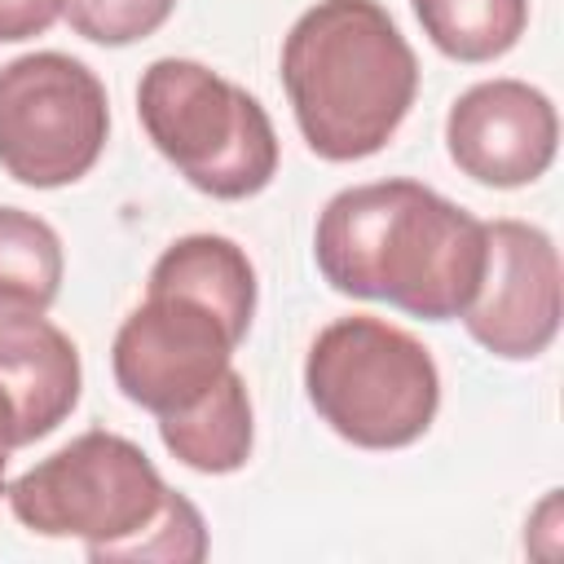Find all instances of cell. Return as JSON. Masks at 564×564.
Instances as JSON below:
<instances>
[{"label":"cell","instance_id":"obj_1","mask_svg":"<svg viewBox=\"0 0 564 564\" xmlns=\"http://www.w3.org/2000/svg\"><path fill=\"white\" fill-rule=\"evenodd\" d=\"M485 251V220L410 176L339 189L313 229V260L330 291L383 300L423 322L467 313Z\"/></svg>","mask_w":564,"mask_h":564},{"label":"cell","instance_id":"obj_2","mask_svg":"<svg viewBox=\"0 0 564 564\" xmlns=\"http://www.w3.org/2000/svg\"><path fill=\"white\" fill-rule=\"evenodd\" d=\"M282 88L326 163L379 154L419 97V57L379 0H317L282 40Z\"/></svg>","mask_w":564,"mask_h":564},{"label":"cell","instance_id":"obj_3","mask_svg":"<svg viewBox=\"0 0 564 564\" xmlns=\"http://www.w3.org/2000/svg\"><path fill=\"white\" fill-rule=\"evenodd\" d=\"M137 119L150 145L207 198H251L278 176V132L256 93L194 57L141 70Z\"/></svg>","mask_w":564,"mask_h":564},{"label":"cell","instance_id":"obj_4","mask_svg":"<svg viewBox=\"0 0 564 564\" xmlns=\"http://www.w3.org/2000/svg\"><path fill=\"white\" fill-rule=\"evenodd\" d=\"M317 419L357 449H405L441 410V370L410 330L352 313L322 326L304 357Z\"/></svg>","mask_w":564,"mask_h":564},{"label":"cell","instance_id":"obj_5","mask_svg":"<svg viewBox=\"0 0 564 564\" xmlns=\"http://www.w3.org/2000/svg\"><path fill=\"white\" fill-rule=\"evenodd\" d=\"M167 494V480L137 441L93 427L9 480L4 502L35 538H75L88 560H101L110 546L137 538L163 511Z\"/></svg>","mask_w":564,"mask_h":564},{"label":"cell","instance_id":"obj_6","mask_svg":"<svg viewBox=\"0 0 564 564\" xmlns=\"http://www.w3.org/2000/svg\"><path fill=\"white\" fill-rule=\"evenodd\" d=\"M110 137V97L93 66L44 48L0 66V167L31 189L84 181Z\"/></svg>","mask_w":564,"mask_h":564},{"label":"cell","instance_id":"obj_7","mask_svg":"<svg viewBox=\"0 0 564 564\" xmlns=\"http://www.w3.org/2000/svg\"><path fill=\"white\" fill-rule=\"evenodd\" d=\"M247 335L207 300L145 286V300L119 322L110 370L119 392L154 419L194 405L229 366Z\"/></svg>","mask_w":564,"mask_h":564},{"label":"cell","instance_id":"obj_8","mask_svg":"<svg viewBox=\"0 0 564 564\" xmlns=\"http://www.w3.org/2000/svg\"><path fill=\"white\" fill-rule=\"evenodd\" d=\"M485 273L463 313L467 335L502 357L533 361L560 335V251L555 238L529 220H485Z\"/></svg>","mask_w":564,"mask_h":564},{"label":"cell","instance_id":"obj_9","mask_svg":"<svg viewBox=\"0 0 564 564\" xmlns=\"http://www.w3.org/2000/svg\"><path fill=\"white\" fill-rule=\"evenodd\" d=\"M445 150L463 176L489 189H520L546 176L560 150L555 101L511 75L480 79L445 115Z\"/></svg>","mask_w":564,"mask_h":564},{"label":"cell","instance_id":"obj_10","mask_svg":"<svg viewBox=\"0 0 564 564\" xmlns=\"http://www.w3.org/2000/svg\"><path fill=\"white\" fill-rule=\"evenodd\" d=\"M84 366L75 339L44 313H0V392L13 405L22 445L57 432L79 405Z\"/></svg>","mask_w":564,"mask_h":564},{"label":"cell","instance_id":"obj_11","mask_svg":"<svg viewBox=\"0 0 564 564\" xmlns=\"http://www.w3.org/2000/svg\"><path fill=\"white\" fill-rule=\"evenodd\" d=\"M159 441L181 467L203 471V476H229L247 467L251 445H256V414H251L247 379L229 366L194 405L159 419Z\"/></svg>","mask_w":564,"mask_h":564},{"label":"cell","instance_id":"obj_12","mask_svg":"<svg viewBox=\"0 0 564 564\" xmlns=\"http://www.w3.org/2000/svg\"><path fill=\"white\" fill-rule=\"evenodd\" d=\"M145 286H172L185 295L207 300L216 313H225L242 335L256 317V264L247 251L225 234H185L150 269Z\"/></svg>","mask_w":564,"mask_h":564},{"label":"cell","instance_id":"obj_13","mask_svg":"<svg viewBox=\"0 0 564 564\" xmlns=\"http://www.w3.org/2000/svg\"><path fill=\"white\" fill-rule=\"evenodd\" d=\"M66 256L48 220L0 207V313H48L62 291Z\"/></svg>","mask_w":564,"mask_h":564},{"label":"cell","instance_id":"obj_14","mask_svg":"<svg viewBox=\"0 0 564 564\" xmlns=\"http://www.w3.org/2000/svg\"><path fill=\"white\" fill-rule=\"evenodd\" d=\"M423 35L454 62L480 66L511 53L529 26V0H410Z\"/></svg>","mask_w":564,"mask_h":564},{"label":"cell","instance_id":"obj_15","mask_svg":"<svg viewBox=\"0 0 564 564\" xmlns=\"http://www.w3.org/2000/svg\"><path fill=\"white\" fill-rule=\"evenodd\" d=\"M207 560V524L203 511L185 494H167L163 511L128 542L110 546L97 564H198Z\"/></svg>","mask_w":564,"mask_h":564},{"label":"cell","instance_id":"obj_16","mask_svg":"<svg viewBox=\"0 0 564 564\" xmlns=\"http://www.w3.org/2000/svg\"><path fill=\"white\" fill-rule=\"evenodd\" d=\"M176 0H66L62 18L75 35L101 44V48H128L145 35H154L172 18Z\"/></svg>","mask_w":564,"mask_h":564},{"label":"cell","instance_id":"obj_17","mask_svg":"<svg viewBox=\"0 0 564 564\" xmlns=\"http://www.w3.org/2000/svg\"><path fill=\"white\" fill-rule=\"evenodd\" d=\"M66 0H0V44H22L44 35L62 18Z\"/></svg>","mask_w":564,"mask_h":564},{"label":"cell","instance_id":"obj_18","mask_svg":"<svg viewBox=\"0 0 564 564\" xmlns=\"http://www.w3.org/2000/svg\"><path fill=\"white\" fill-rule=\"evenodd\" d=\"M13 449H22V432H18V419H13V405L4 401V392H0V498H4V489H9V458H13Z\"/></svg>","mask_w":564,"mask_h":564}]
</instances>
